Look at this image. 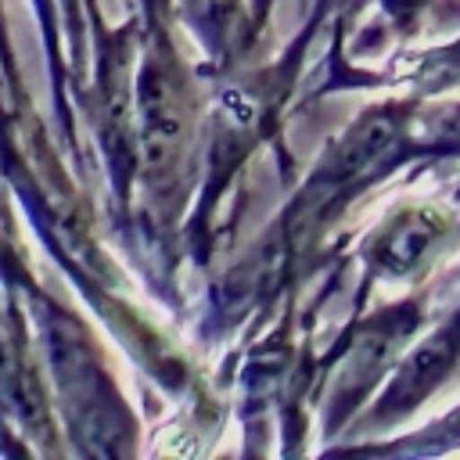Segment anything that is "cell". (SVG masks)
Returning <instances> with one entry per match:
<instances>
[{
  "instance_id": "obj_1",
  "label": "cell",
  "mask_w": 460,
  "mask_h": 460,
  "mask_svg": "<svg viewBox=\"0 0 460 460\" xmlns=\"http://www.w3.org/2000/svg\"><path fill=\"white\" fill-rule=\"evenodd\" d=\"M183 140V108L169 75L151 72L144 79V162L162 172Z\"/></svg>"
}]
</instances>
